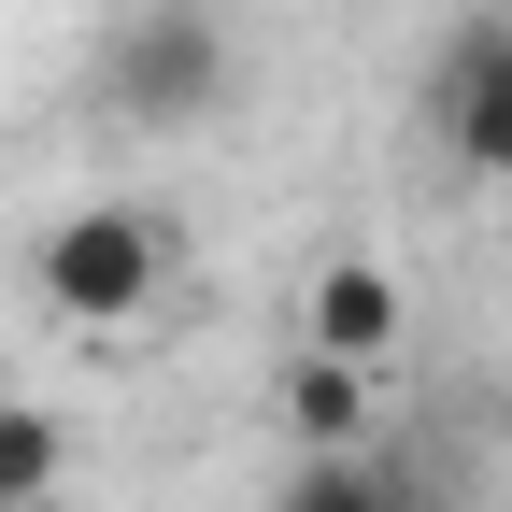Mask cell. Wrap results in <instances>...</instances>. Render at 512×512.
I'll use <instances>...</instances> for the list:
<instances>
[{
	"label": "cell",
	"mask_w": 512,
	"mask_h": 512,
	"mask_svg": "<svg viewBox=\"0 0 512 512\" xmlns=\"http://www.w3.org/2000/svg\"><path fill=\"white\" fill-rule=\"evenodd\" d=\"M285 512H413V484L384 470V456H299Z\"/></svg>",
	"instance_id": "obj_7"
},
{
	"label": "cell",
	"mask_w": 512,
	"mask_h": 512,
	"mask_svg": "<svg viewBox=\"0 0 512 512\" xmlns=\"http://www.w3.org/2000/svg\"><path fill=\"white\" fill-rule=\"evenodd\" d=\"M57 470H72V427L29 413V399H0V512H43Z\"/></svg>",
	"instance_id": "obj_6"
},
{
	"label": "cell",
	"mask_w": 512,
	"mask_h": 512,
	"mask_svg": "<svg viewBox=\"0 0 512 512\" xmlns=\"http://www.w3.org/2000/svg\"><path fill=\"white\" fill-rule=\"evenodd\" d=\"M157 285H171V228L143 200H72L29 242V299L72 328H128V313H157Z\"/></svg>",
	"instance_id": "obj_1"
},
{
	"label": "cell",
	"mask_w": 512,
	"mask_h": 512,
	"mask_svg": "<svg viewBox=\"0 0 512 512\" xmlns=\"http://www.w3.org/2000/svg\"><path fill=\"white\" fill-rule=\"evenodd\" d=\"M100 100L128 114V128H200L214 100H228V29L200 15V0H143V15H114V43H100Z\"/></svg>",
	"instance_id": "obj_2"
},
{
	"label": "cell",
	"mask_w": 512,
	"mask_h": 512,
	"mask_svg": "<svg viewBox=\"0 0 512 512\" xmlns=\"http://www.w3.org/2000/svg\"><path fill=\"white\" fill-rule=\"evenodd\" d=\"M299 342H313V356H356V370H384V356L413 342V285L384 271L370 242H328V256H313V299H299Z\"/></svg>",
	"instance_id": "obj_3"
},
{
	"label": "cell",
	"mask_w": 512,
	"mask_h": 512,
	"mask_svg": "<svg viewBox=\"0 0 512 512\" xmlns=\"http://www.w3.org/2000/svg\"><path fill=\"white\" fill-rule=\"evenodd\" d=\"M370 427H384V370L299 342V370H285V441H299V456H356Z\"/></svg>",
	"instance_id": "obj_5"
},
{
	"label": "cell",
	"mask_w": 512,
	"mask_h": 512,
	"mask_svg": "<svg viewBox=\"0 0 512 512\" xmlns=\"http://www.w3.org/2000/svg\"><path fill=\"white\" fill-rule=\"evenodd\" d=\"M441 143L484 185H512V15H470L441 43Z\"/></svg>",
	"instance_id": "obj_4"
}]
</instances>
